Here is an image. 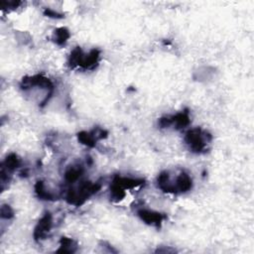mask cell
Returning a JSON list of instances; mask_svg holds the SVG:
<instances>
[{
    "instance_id": "cell-1",
    "label": "cell",
    "mask_w": 254,
    "mask_h": 254,
    "mask_svg": "<svg viewBox=\"0 0 254 254\" xmlns=\"http://www.w3.org/2000/svg\"><path fill=\"white\" fill-rule=\"evenodd\" d=\"M157 185L158 188L165 192L183 193L192 188V180L187 172L181 171L174 181L168 171H163L157 177Z\"/></svg>"
},
{
    "instance_id": "cell-2",
    "label": "cell",
    "mask_w": 254,
    "mask_h": 254,
    "mask_svg": "<svg viewBox=\"0 0 254 254\" xmlns=\"http://www.w3.org/2000/svg\"><path fill=\"white\" fill-rule=\"evenodd\" d=\"M100 51L92 49L88 54L83 53L80 47H75L69 54L67 64L71 67H79L85 70L94 69L99 63Z\"/></svg>"
},
{
    "instance_id": "cell-3",
    "label": "cell",
    "mask_w": 254,
    "mask_h": 254,
    "mask_svg": "<svg viewBox=\"0 0 254 254\" xmlns=\"http://www.w3.org/2000/svg\"><path fill=\"white\" fill-rule=\"evenodd\" d=\"M101 188L99 183L81 182L78 187L71 188L66 191L65 200L72 205H80L91 195L95 194Z\"/></svg>"
},
{
    "instance_id": "cell-4",
    "label": "cell",
    "mask_w": 254,
    "mask_h": 254,
    "mask_svg": "<svg viewBox=\"0 0 254 254\" xmlns=\"http://www.w3.org/2000/svg\"><path fill=\"white\" fill-rule=\"evenodd\" d=\"M212 136L201 128H192L185 135V143L188 145L190 152L195 154L204 153L210 143Z\"/></svg>"
},
{
    "instance_id": "cell-5",
    "label": "cell",
    "mask_w": 254,
    "mask_h": 254,
    "mask_svg": "<svg viewBox=\"0 0 254 254\" xmlns=\"http://www.w3.org/2000/svg\"><path fill=\"white\" fill-rule=\"evenodd\" d=\"M190 118L189 115V111L187 109L175 115L161 117L158 121V125L161 128H168L170 126H174V128L176 129H183L188 125H190Z\"/></svg>"
},
{
    "instance_id": "cell-6",
    "label": "cell",
    "mask_w": 254,
    "mask_h": 254,
    "mask_svg": "<svg viewBox=\"0 0 254 254\" xmlns=\"http://www.w3.org/2000/svg\"><path fill=\"white\" fill-rule=\"evenodd\" d=\"M53 228V215L50 211H47L38 221L34 229V239L37 242H41L48 238L51 229Z\"/></svg>"
},
{
    "instance_id": "cell-7",
    "label": "cell",
    "mask_w": 254,
    "mask_h": 254,
    "mask_svg": "<svg viewBox=\"0 0 254 254\" xmlns=\"http://www.w3.org/2000/svg\"><path fill=\"white\" fill-rule=\"evenodd\" d=\"M107 135H108V133L106 130L97 127L89 132L80 131L79 133H77V139L81 144H83L89 148H92L95 146V144L98 140L107 138Z\"/></svg>"
},
{
    "instance_id": "cell-8",
    "label": "cell",
    "mask_w": 254,
    "mask_h": 254,
    "mask_svg": "<svg viewBox=\"0 0 254 254\" xmlns=\"http://www.w3.org/2000/svg\"><path fill=\"white\" fill-rule=\"evenodd\" d=\"M137 215L146 224L155 226L157 228L161 227L163 221L167 218V215L165 213H161L159 211L150 210L146 208H140L139 210H137Z\"/></svg>"
},
{
    "instance_id": "cell-9",
    "label": "cell",
    "mask_w": 254,
    "mask_h": 254,
    "mask_svg": "<svg viewBox=\"0 0 254 254\" xmlns=\"http://www.w3.org/2000/svg\"><path fill=\"white\" fill-rule=\"evenodd\" d=\"M144 180L143 179H131V178H126V177H120V176H115L112 185L120 188L123 190H133L135 188H138L142 185H144Z\"/></svg>"
},
{
    "instance_id": "cell-10",
    "label": "cell",
    "mask_w": 254,
    "mask_h": 254,
    "mask_svg": "<svg viewBox=\"0 0 254 254\" xmlns=\"http://www.w3.org/2000/svg\"><path fill=\"white\" fill-rule=\"evenodd\" d=\"M83 167L81 164H73L69 166L64 172V181L68 184L77 182L83 174Z\"/></svg>"
},
{
    "instance_id": "cell-11",
    "label": "cell",
    "mask_w": 254,
    "mask_h": 254,
    "mask_svg": "<svg viewBox=\"0 0 254 254\" xmlns=\"http://www.w3.org/2000/svg\"><path fill=\"white\" fill-rule=\"evenodd\" d=\"M35 191L37 195L44 200H55L58 199V195L53 192L52 190H49L46 188V185L43 181H38L35 185Z\"/></svg>"
},
{
    "instance_id": "cell-12",
    "label": "cell",
    "mask_w": 254,
    "mask_h": 254,
    "mask_svg": "<svg viewBox=\"0 0 254 254\" xmlns=\"http://www.w3.org/2000/svg\"><path fill=\"white\" fill-rule=\"evenodd\" d=\"M77 247H78L77 243L73 239L63 236L60 239V246H59V249L57 250V252L58 253H69V254H71V253L76 252Z\"/></svg>"
},
{
    "instance_id": "cell-13",
    "label": "cell",
    "mask_w": 254,
    "mask_h": 254,
    "mask_svg": "<svg viewBox=\"0 0 254 254\" xmlns=\"http://www.w3.org/2000/svg\"><path fill=\"white\" fill-rule=\"evenodd\" d=\"M69 37H70L69 31L64 27H61L54 31L52 39L55 42V44H57L58 46H64L67 40L69 39Z\"/></svg>"
},
{
    "instance_id": "cell-14",
    "label": "cell",
    "mask_w": 254,
    "mask_h": 254,
    "mask_svg": "<svg viewBox=\"0 0 254 254\" xmlns=\"http://www.w3.org/2000/svg\"><path fill=\"white\" fill-rule=\"evenodd\" d=\"M0 213H1V217L3 219H10V218H12L14 216V211L11 208V206L8 205V204H3L1 206Z\"/></svg>"
},
{
    "instance_id": "cell-15",
    "label": "cell",
    "mask_w": 254,
    "mask_h": 254,
    "mask_svg": "<svg viewBox=\"0 0 254 254\" xmlns=\"http://www.w3.org/2000/svg\"><path fill=\"white\" fill-rule=\"evenodd\" d=\"M45 15H47L48 17H52V18H63V15L52 10V9H46L44 12Z\"/></svg>"
},
{
    "instance_id": "cell-16",
    "label": "cell",
    "mask_w": 254,
    "mask_h": 254,
    "mask_svg": "<svg viewBox=\"0 0 254 254\" xmlns=\"http://www.w3.org/2000/svg\"><path fill=\"white\" fill-rule=\"evenodd\" d=\"M156 252H163V253H174V252H176V250L175 249H173V248H170V247H167V249H161V248H158L157 250H156Z\"/></svg>"
}]
</instances>
